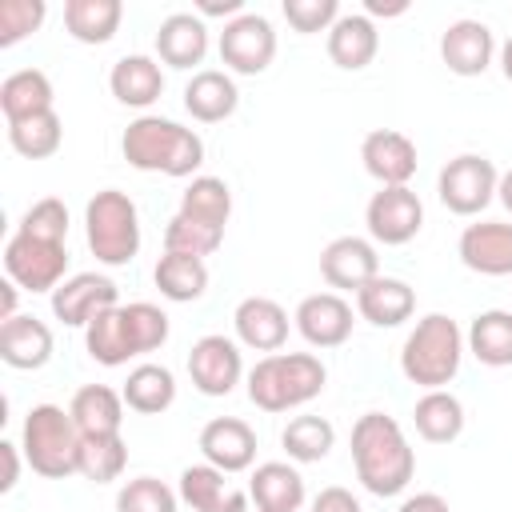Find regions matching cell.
Masks as SVG:
<instances>
[{
    "mask_svg": "<svg viewBox=\"0 0 512 512\" xmlns=\"http://www.w3.org/2000/svg\"><path fill=\"white\" fill-rule=\"evenodd\" d=\"M84 348H88V356H92L96 364H104V368H120V364H128V360L136 356V352H132V340H128V324H124L120 304L108 308V312H100V316L84 328Z\"/></svg>",
    "mask_w": 512,
    "mask_h": 512,
    "instance_id": "34",
    "label": "cell"
},
{
    "mask_svg": "<svg viewBox=\"0 0 512 512\" xmlns=\"http://www.w3.org/2000/svg\"><path fill=\"white\" fill-rule=\"evenodd\" d=\"M468 344H464V332L452 316L444 312H428L416 320V328L404 336V348H400V372L408 384L432 392V388H444L456 380L460 372V360H464Z\"/></svg>",
    "mask_w": 512,
    "mask_h": 512,
    "instance_id": "4",
    "label": "cell"
},
{
    "mask_svg": "<svg viewBox=\"0 0 512 512\" xmlns=\"http://www.w3.org/2000/svg\"><path fill=\"white\" fill-rule=\"evenodd\" d=\"M224 244V228L216 224H204V220H192L184 212H176L164 228V252H184V256H212L216 248Z\"/></svg>",
    "mask_w": 512,
    "mask_h": 512,
    "instance_id": "39",
    "label": "cell"
},
{
    "mask_svg": "<svg viewBox=\"0 0 512 512\" xmlns=\"http://www.w3.org/2000/svg\"><path fill=\"white\" fill-rule=\"evenodd\" d=\"M176 496H180V504H188L192 512H208V508L224 504V496H228L224 472H220V468H212L208 460H204V464H188V468L180 472Z\"/></svg>",
    "mask_w": 512,
    "mask_h": 512,
    "instance_id": "41",
    "label": "cell"
},
{
    "mask_svg": "<svg viewBox=\"0 0 512 512\" xmlns=\"http://www.w3.org/2000/svg\"><path fill=\"white\" fill-rule=\"evenodd\" d=\"M500 188V172L488 156L460 152L452 156L436 176V196L452 216H480Z\"/></svg>",
    "mask_w": 512,
    "mask_h": 512,
    "instance_id": "7",
    "label": "cell"
},
{
    "mask_svg": "<svg viewBox=\"0 0 512 512\" xmlns=\"http://www.w3.org/2000/svg\"><path fill=\"white\" fill-rule=\"evenodd\" d=\"M412 424H416L420 440H428V444H452L464 432V404L448 388H432V392H424L416 400Z\"/></svg>",
    "mask_w": 512,
    "mask_h": 512,
    "instance_id": "32",
    "label": "cell"
},
{
    "mask_svg": "<svg viewBox=\"0 0 512 512\" xmlns=\"http://www.w3.org/2000/svg\"><path fill=\"white\" fill-rule=\"evenodd\" d=\"M128 468V444L120 432L112 436H84L80 440V460H76V476L92 480V484H112L120 480Z\"/></svg>",
    "mask_w": 512,
    "mask_h": 512,
    "instance_id": "36",
    "label": "cell"
},
{
    "mask_svg": "<svg viewBox=\"0 0 512 512\" xmlns=\"http://www.w3.org/2000/svg\"><path fill=\"white\" fill-rule=\"evenodd\" d=\"M152 280L160 288L164 300L172 304H192L208 292V264L200 256H184V252H164L152 268Z\"/></svg>",
    "mask_w": 512,
    "mask_h": 512,
    "instance_id": "30",
    "label": "cell"
},
{
    "mask_svg": "<svg viewBox=\"0 0 512 512\" xmlns=\"http://www.w3.org/2000/svg\"><path fill=\"white\" fill-rule=\"evenodd\" d=\"M80 428L72 420L68 408L60 404H32L20 428V452L24 464L44 476V480H64L76 476V460H80Z\"/></svg>",
    "mask_w": 512,
    "mask_h": 512,
    "instance_id": "5",
    "label": "cell"
},
{
    "mask_svg": "<svg viewBox=\"0 0 512 512\" xmlns=\"http://www.w3.org/2000/svg\"><path fill=\"white\" fill-rule=\"evenodd\" d=\"M460 264L480 276H512V224L508 220H476L460 232Z\"/></svg>",
    "mask_w": 512,
    "mask_h": 512,
    "instance_id": "16",
    "label": "cell"
},
{
    "mask_svg": "<svg viewBox=\"0 0 512 512\" xmlns=\"http://www.w3.org/2000/svg\"><path fill=\"white\" fill-rule=\"evenodd\" d=\"M200 456L220 468L224 476L228 472H248L252 460H256V432L240 420V416H216L200 428Z\"/></svg>",
    "mask_w": 512,
    "mask_h": 512,
    "instance_id": "18",
    "label": "cell"
},
{
    "mask_svg": "<svg viewBox=\"0 0 512 512\" xmlns=\"http://www.w3.org/2000/svg\"><path fill=\"white\" fill-rule=\"evenodd\" d=\"M176 212L224 228L228 216H232V188L220 176H192L188 188L180 192V208Z\"/></svg>",
    "mask_w": 512,
    "mask_h": 512,
    "instance_id": "38",
    "label": "cell"
},
{
    "mask_svg": "<svg viewBox=\"0 0 512 512\" xmlns=\"http://www.w3.org/2000/svg\"><path fill=\"white\" fill-rule=\"evenodd\" d=\"M108 88L112 96L124 104V108H152L160 96H164V72H160V60L144 56V52H132V56H120L108 72Z\"/></svg>",
    "mask_w": 512,
    "mask_h": 512,
    "instance_id": "26",
    "label": "cell"
},
{
    "mask_svg": "<svg viewBox=\"0 0 512 512\" xmlns=\"http://www.w3.org/2000/svg\"><path fill=\"white\" fill-rule=\"evenodd\" d=\"M244 12V0H200L196 4V16L204 20V16H224V24L228 20H236Z\"/></svg>",
    "mask_w": 512,
    "mask_h": 512,
    "instance_id": "49",
    "label": "cell"
},
{
    "mask_svg": "<svg viewBox=\"0 0 512 512\" xmlns=\"http://www.w3.org/2000/svg\"><path fill=\"white\" fill-rule=\"evenodd\" d=\"M236 344L252 352H280L288 340V312L272 296H244L232 312Z\"/></svg>",
    "mask_w": 512,
    "mask_h": 512,
    "instance_id": "19",
    "label": "cell"
},
{
    "mask_svg": "<svg viewBox=\"0 0 512 512\" xmlns=\"http://www.w3.org/2000/svg\"><path fill=\"white\" fill-rule=\"evenodd\" d=\"M48 16L44 0H0V48L20 44L24 36H32Z\"/></svg>",
    "mask_w": 512,
    "mask_h": 512,
    "instance_id": "44",
    "label": "cell"
},
{
    "mask_svg": "<svg viewBox=\"0 0 512 512\" xmlns=\"http://www.w3.org/2000/svg\"><path fill=\"white\" fill-rule=\"evenodd\" d=\"M320 276H324L328 288L356 296L368 280L380 276L376 244L364 240V236H336V240H328L324 252H320Z\"/></svg>",
    "mask_w": 512,
    "mask_h": 512,
    "instance_id": "12",
    "label": "cell"
},
{
    "mask_svg": "<svg viewBox=\"0 0 512 512\" xmlns=\"http://www.w3.org/2000/svg\"><path fill=\"white\" fill-rule=\"evenodd\" d=\"M496 200L508 208V216H512V168L508 172H500V188H496Z\"/></svg>",
    "mask_w": 512,
    "mask_h": 512,
    "instance_id": "53",
    "label": "cell"
},
{
    "mask_svg": "<svg viewBox=\"0 0 512 512\" xmlns=\"http://www.w3.org/2000/svg\"><path fill=\"white\" fill-rule=\"evenodd\" d=\"M0 456H4V480H0V492H12L16 484H20V444H12V440H4L0 444Z\"/></svg>",
    "mask_w": 512,
    "mask_h": 512,
    "instance_id": "47",
    "label": "cell"
},
{
    "mask_svg": "<svg viewBox=\"0 0 512 512\" xmlns=\"http://www.w3.org/2000/svg\"><path fill=\"white\" fill-rule=\"evenodd\" d=\"M124 312V324H128V340H132V352L136 356H148L156 348H164L168 340V312L148 304V300H132V304H120Z\"/></svg>",
    "mask_w": 512,
    "mask_h": 512,
    "instance_id": "40",
    "label": "cell"
},
{
    "mask_svg": "<svg viewBox=\"0 0 512 512\" xmlns=\"http://www.w3.org/2000/svg\"><path fill=\"white\" fill-rule=\"evenodd\" d=\"M208 512H248V496H244V492H228L224 504H216V508H208Z\"/></svg>",
    "mask_w": 512,
    "mask_h": 512,
    "instance_id": "52",
    "label": "cell"
},
{
    "mask_svg": "<svg viewBox=\"0 0 512 512\" xmlns=\"http://www.w3.org/2000/svg\"><path fill=\"white\" fill-rule=\"evenodd\" d=\"M0 360L16 372H36L52 360V328L28 312L0 324Z\"/></svg>",
    "mask_w": 512,
    "mask_h": 512,
    "instance_id": "20",
    "label": "cell"
},
{
    "mask_svg": "<svg viewBox=\"0 0 512 512\" xmlns=\"http://www.w3.org/2000/svg\"><path fill=\"white\" fill-rule=\"evenodd\" d=\"M124 404L140 416H160L176 404V376L164 364H136L120 388Z\"/></svg>",
    "mask_w": 512,
    "mask_h": 512,
    "instance_id": "31",
    "label": "cell"
},
{
    "mask_svg": "<svg viewBox=\"0 0 512 512\" xmlns=\"http://www.w3.org/2000/svg\"><path fill=\"white\" fill-rule=\"evenodd\" d=\"M216 48H220L224 72L260 76V72L272 64V56H276V32H272L268 16H260V12H240L236 20L224 24Z\"/></svg>",
    "mask_w": 512,
    "mask_h": 512,
    "instance_id": "9",
    "label": "cell"
},
{
    "mask_svg": "<svg viewBox=\"0 0 512 512\" xmlns=\"http://www.w3.org/2000/svg\"><path fill=\"white\" fill-rule=\"evenodd\" d=\"M352 468H356V480L380 500L400 496L412 484L416 452L404 428L388 412H364L352 424Z\"/></svg>",
    "mask_w": 512,
    "mask_h": 512,
    "instance_id": "1",
    "label": "cell"
},
{
    "mask_svg": "<svg viewBox=\"0 0 512 512\" xmlns=\"http://www.w3.org/2000/svg\"><path fill=\"white\" fill-rule=\"evenodd\" d=\"M340 16H344V12H340L336 0H284V20H288L300 36L328 32Z\"/></svg>",
    "mask_w": 512,
    "mask_h": 512,
    "instance_id": "45",
    "label": "cell"
},
{
    "mask_svg": "<svg viewBox=\"0 0 512 512\" xmlns=\"http://www.w3.org/2000/svg\"><path fill=\"white\" fill-rule=\"evenodd\" d=\"M68 244L32 240L24 232H12L4 244V276L20 284V292H56L68 276Z\"/></svg>",
    "mask_w": 512,
    "mask_h": 512,
    "instance_id": "8",
    "label": "cell"
},
{
    "mask_svg": "<svg viewBox=\"0 0 512 512\" xmlns=\"http://www.w3.org/2000/svg\"><path fill=\"white\" fill-rule=\"evenodd\" d=\"M464 344L468 352L488 364V368H512V312L504 308H488V312H476L468 332H464Z\"/></svg>",
    "mask_w": 512,
    "mask_h": 512,
    "instance_id": "29",
    "label": "cell"
},
{
    "mask_svg": "<svg viewBox=\"0 0 512 512\" xmlns=\"http://www.w3.org/2000/svg\"><path fill=\"white\" fill-rule=\"evenodd\" d=\"M364 224H368L372 244L400 248V244L416 240V232L424 228V204L408 184L380 188V192H372V200L364 208Z\"/></svg>",
    "mask_w": 512,
    "mask_h": 512,
    "instance_id": "10",
    "label": "cell"
},
{
    "mask_svg": "<svg viewBox=\"0 0 512 512\" xmlns=\"http://www.w3.org/2000/svg\"><path fill=\"white\" fill-rule=\"evenodd\" d=\"M180 496L156 480V476H136L116 492V512H176Z\"/></svg>",
    "mask_w": 512,
    "mask_h": 512,
    "instance_id": "42",
    "label": "cell"
},
{
    "mask_svg": "<svg viewBox=\"0 0 512 512\" xmlns=\"http://www.w3.org/2000/svg\"><path fill=\"white\" fill-rule=\"evenodd\" d=\"M8 144L24 160H48L64 144V120L56 112H40V116L16 120V124H8Z\"/></svg>",
    "mask_w": 512,
    "mask_h": 512,
    "instance_id": "37",
    "label": "cell"
},
{
    "mask_svg": "<svg viewBox=\"0 0 512 512\" xmlns=\"http://www.w3.org/2000/svg\"><path fill=\"white\" fill-rule=\"evenodd\" d=\"M156 56L168 68H196L208 56V24L196 12H172L156 28Z\"/></svg>",
    "mask_w": 512,
    "mask_h": 512,
    "instance_id": "21",
    "label": "cell"
},
{
    "mask_svg": "<svg viewBox=\"0 0 512 512\" xmlns=\"http://www.w3.org/2000/svg\"><path fill=\"white\" fill-rule=\"evenodd\" d=\"M124 408H128L124 396L116 388H108V384H84V388H76V396L68 404L80 436H112V432H120Z\"/></svg>",
    "mask_w": 512,
    "mask_h": 512,
    "instance_id": "28",
    "label": "cell"
},
{
    "mask_svg": "<svg viewBox=\"0 0 512 512\" xmlns=\"http://www.w3.org/2000/svg\"><path fill=\"white\" fill-rule=\"evenodd\" d=\"M116 304H120V292L100 272H76L52 292V316L68 328H88L100 312H108Z\"/></svg>",
    "mask_w": 512,
    "mask_h": 512,
    "instance_id": "13",
    "label": "cell"
},
{
    "mask_svg": "<svg viewBox=\"0 0 512 512\" xmlns=\"http://www.w3.org/2000/svg\"><path fill=\"white\" fill-rule=\"evenodd\" d=\"M16 232H24L32 240H48V244H68V208H64V200L44 196V200L28 204Z\"/></svg>",
    "mask_w": 512,
    "mask_h": 512,
    "instance_id": "43",
    "label": "cell"
},
{
    "mask_svg": "<svg viewBox=\"0 0 512 512\" xmlns=\"http://www.w3.org/2000/svg\"><path fill=\"white\" fill-rule=\"evenodd\" d=\"M188 376L196 384V392L204 396H228L248 372H244V356H240V344L232 336H220V332H208L192 344L188 352Z\"/></svg>",
    "mask_w": 512,
    "mask_h": 512,
    "instance_id": "11",
    "label": "cell"
},
{
    "mask_svg": "<svg viewBox=\"0 0 512 512\" xmlns=\"http://www.w3.org/2000/svg\"><path fill=\"white\" fill-rule=\"evenodd\" d=\"M500 72H504V80H512V36L500 44Z\"/></svg>",
    "mask_w": 512,
    "mask_h": 512,
    "instance_id": "54",
    "label": "cell"
},
{
    "mask_svg": "<svg viewBox=\"0 0 512 512\" xmlns=\"http://www.w3.org/2000/svg\"><path fill=\"white\" fill-rule=\"evenodd\" d=\"M124 4L120 0H68L64 28L76 44H108L120 32Z\"/></svg>",
    "mask_w": 512,
    "mask_h": 512,
    "instance_id": "33",
    "label": "cell"
},
{
    "mask_svg": "<svg viewBox=\"0 0 512 512\" xmlns=\"http://www.w3.org/2000/svg\"><path fill=\"white\" fill-rule=\"evenodd\" d=\"M356 312L372 328H400L416 312V292H412L408 280H396V276H384L380 272L376 280H368L356 292Z\"/></svg>",
    "mask_w": 512,
    "mask_h": 512,
    "instance_id": "22",
    "label": "cell"
},
{
    "mask_svg": "<svg viewBox=\"0 0 512 512\" xmlns=\"http://www.w3.org/2000/svg\"><path fill=\"white\" fill-rule=\"evenodd\" d=\"M84 240L92 256L108 268H124L140 252V212L128 192L120 188H100L84 204Z\"/></svg>",
    "mask_w": 512,
    "mask_h": 512,
    "instance_id": "6",
    "label": "cell"
},
{
    "mask_svg": "<svg viewBox=\"0 0 512 512\" xmlns=\"http://www.w3.org/2000/svg\"><path fill=\"white\" fill-rule=\"evenodd\" d=\"M120 152L136 172H160L172 180H188L204 164V140L192 128H184L168 116H152V112L136 116L124 128Z\"/></svg>",
    "mask_w": 512,
    "mask_h": 512,
    "instance_id": "2",
    "label": "cell"
},
{
    "mask_svg": "<svg viewBox=\"0 0 512 512\" xmlns=\"http://www.w3.org/2000/svg\"><path fill=\"white\" fill-rule=\"evenodd\" d=\"M280 444H284L288 460H296V464H316V460H324V456L332 452L336 428H332V420L304 412V416H292V420L284 424Z\"/></svg>",
    "mask_w": 512,
    "mask_h": 512,
    "instance_id": "35",
    "label": "cell"
},
{
    "mask_svg": "<svg viewBox=\"0 0 512 512\" xmlns=\"http://www.w3.org/2000/svg\"><path fill=\"white\" fill-rule=\"evenodd\" d=\"M380 52V32L364 12H344L328 28V60L344 72H360L376 60Z\"/></svg>",
    "mask_w": 512,
    "mask_h": 512,
    "instance_id": "25",
    "label": "cell"
},
{
    "mask_svg": "<svg viewBox=\"0 0 512 512\" xmlns=\"http://www.w3.org/2000/svg\"><path fill=\"white\" fill-rule=\"evenodd\" d=\"M304 496V476L288 460H264L248 476V500H256V512H300Z\"/></svg>",
    "mask_w": 512,
    "mask_h": 512,
    "instance_id": "23",
    "label": "cell"
},
{
    "mask_svg": "<svg viewBox=\"0 0 512 512\" xmlns=\"http://www.w3.org/2000/svg\"><path fill=\"white\" fill-rule=\"evenodd\" d=\"M396 512H452V508L440 492H416V496H404Z\"/></svg>",
    "mask_w": 512,
    "mask_h": 512,
    "instance_id": "48",
    "label": "cell"
},
{
    "mask_svg": "<svg viewBox=\"0 0 512 512\" xmlns=\"http://www.w3.org/2000/svg\"><path fill=\"white\" fill-rule=\"evenodd\" d=\"M244 384H248V400L260 412H288V408H304L324 392L328 368L312 352H268L248 368Z\"/></svg>",
    "mask_w": 512,
    "mask_h": 512,
    "instance_id": "3",
    "label": "cell"
},
{
    "mask_svg": "<svg viewBox=\"0 0 512 512\" xmlns=\"http://www.w3.org/2000/svg\"><path fill=\"white\" fill-rule=\"evenodd\" d=\"M408 12V0H392V4H384V0H364V16L372 20V16H404Z\"/></svg>",
    "mask_w": 512,
    "mask_h": 512,
    "instance_id": "51",
    "label": "cell"
},
{
    "mask_svg": "<svg viewBox=\"0 0 512 512\" xmlns=\"http://www.w3.org/2000/svg\"><path fill=\"white\" fill-rule=\"evenodd\" d=\"M16 300H20V284L4 276V284H0V324L12 320V316H20V312H16Z\"/></svg>",
    "mask_w": 512,
    "mask_h": 512,
    "instance_id": "50",
    "label": "cell"
},
{
    "mask_svg": "<svg viewBox=\"0 0 512 512\" xmlns=\"http://www.w3.org/2000/svg\"><path fill=\"white\" fill-rule=\"evenodd\" d=\"M52 104H56V92H52L48 72H40V68H20V72L4 76V84H0V112L8 124L40 116V112H56Z\"/></svg>",
    "mask_w": 512,
    "mask_h": 512,
    "instance_id": "27",
    "label": "cell"
},
{
    "mask_svg": "<svg viewBox=\"0 0 512 512\" xmlns=\"http://www.w3.org/2000/svg\"><path fill=\"white\" fill-rule=\"evenodd\" d=\"M292 324L312 348H340L352 336L356 316H352V304L340 292H312L296 304Z\"/></svg>",
    "mask_w": 512,
    "mask_h": 512,
    "instance_id": "14",
    "label": "cell"
},
{
    "mask_svg": "<svg viewBox=\"0 0 512 512\" xmlns=\"http://www.w3.org/2000/svg\"><path fill=\"white\" fill-rule=\"evenodd\" d=\"M240 104V88L232 80V72H220V68H200L192 72V80L184 84V108L192 120L200 124H220L236 112Z\"/></svg>",
    "mask_w": 512,
    "mask_h": 512,
    "instance_id": "24",
    "label": "cell"
},
{
    "mask_svg": "<svg viewBox=\"0 0 512 512\" xmlns=\"http://www.w3.org/2000/svg\"><path fill=\"white\" fill-rule=\"evenodd\" d=\"M360 160L380 188H400L416 176V144L396 128H372L360 144Z\"/></svg>",
    "mask_w": 512,
    "mask_h": 512,
    "instance_id": "15",
    "label": "cell"
},
{
    "mask_svg": "<svg viewBox=\"0 0 512 512\" xmlns=\"http://www.w3.org/2000/svg\"><path fill=\"white\" fill-rule=\"evenodd\" d=\"M492 56H496V36H492V28L484 20H472V16L452 20L444 28V36H440V60L456 76H480V72H488Z\"/></svg>",
    "mask_w": 512,
    "mask_h": 512,
    "instance_id": "17",
    "label": "cell"
},
{
    "mask_svg": "<svg viewBox=\"0 0 512 512\" xmlns=\"http://www.w3.org/2000/svg\"><path fill=\"white\" fill-rule=\"evenodd\" d=\"M312 512H364V508H360V500H356L348 488L328 484V488H320V492L312 496Z\"/></svg>",
    "mask_w": 512,
    "mask_h": 512,
    "instance_id": "46",
    "label": "cell"
}]
</instances>
